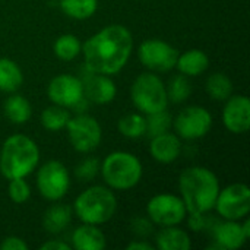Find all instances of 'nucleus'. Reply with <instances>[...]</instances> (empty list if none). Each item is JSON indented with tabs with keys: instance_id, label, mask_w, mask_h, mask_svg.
<instances>
[{
	"instance_id": "473e14b6",
	"label": "nucleus",
	"mask_w": 250,
	"mask_h": 250,
	"mask_svg": "<svg viewBox=\"0 0 250 250\" xmlns=\"http://www.w3.org/2000/svg\"><path fill=\"white\" fill-rule=\"evenodd\" d=\"M152 226H154V223L151 220L136 217V218L132 220L130 230H132V233L135 236H138L139 239H144V237H148L152 233Z\"/></svg>"
},
{
	"instance_id": "2f4dec72",
	"label": "nucleus",
	"mask_w": 250,
	"mask_h": 250,
	"mask_svg": "<svg viewBox=\"0 0 250 250\" xmlns=\"http://www.w3.org/2000/svg\"><path fill=\"white\" fill-rule=\"evenodd\" d=\"M98 171H100V161L94 157H88L78 164L75 170V176L81 182H91L97 177Z\"/></svg>"
},
{
	"instance_id": "423d86ee",
	"label": "nucleus",
	"mask_w": 250,
	"mask_h": 250,
	"mask_svg": "<svg viewBox=\"0 0 250 250\" xmlns=\"http://www.w3.org/2000/svg\"><path fill=\"white\" fill-rule=\"evenodd\" d=\"M130 98L133 105L142 114H152L163 111L168 105V95L164 82L152 72L141 73L130 88Z\"/></svg>"
},
{
	"instance_id": "f3484780",
	"label": "nucleus",
	"mask_w": 250,
	"mask_h": 250,
	"mask_svg": "<svg viewBox=\"0 0 250 250\" xmlns=\"http://www.w3.org/2000/svg\"><path fill=\"white\" fill-rule=\"evenodd\" d=\"M72 243L78 250H103L105 248V236L97 226L83 223L73 231Z\"/></svg>"
},
{
	"instance_id": "bb28decb",
	"label": "nucleus",
	"mask_w": 250,
	"mask_h": 250,
	"mask_svg": "<svg viewBox=\"0 0 250 250\" xmlns=\"http://www.w3.org/2000/svg\"><path fill=\"white\" fill-rule=\"evenodd\" d=\"M69 119H70L69 111L64 107L56 104L44 108L41 113V125L44 126V129L50 132H59L63 127H66Z\"/></svg>"
},
{
	"instance_id": "9d476101",
	"label": "nucleus",
	"mask_w": 250,
	"mask_h": 250,
	"mask_svg": "<svg viewBox=\"0 0 250 250\" xmlns=\"http://www.w3.org/2000/svg\"><path fill=\"white\" fill-rule=\"evenodd\" d=\"M179 54L180 53L177 48L158 38L145 40L138 48V57L141 63L149 70L160 73L174 69Z\"/></svg>"
},
{
	"instance_id": "6ab92c4d",
	"label": "nucleus",
	"mask_w": 250,
	"mask_h": 250,
	"mask_svg": "<svg viewBox=\"0 0 250 250\" xmlns=\"http://www.w3.org/2000/svg\"><path fill=\"white\" fill-rule=\"evenodd\" d=\"M155 243L161 250H189L192 246L188 233L176 226L161 227L155 236Z\"/></svg>"
},
{
	"instance_id": "9b49d317",
	"label": "nucleus",
	"mask_w": 250,
	"mask_h": 250,
	"mask_svg": "<svg viewBox=\"0 0 250 250\" xmlns=\"http://www.w3.org/2000/svg\"><path fill=\"white\" fill-rule=\"evenodd\" d=\"M214 208L226 220L245 218L250 211V189L245 183H233L223 190L220 189Z\"/></svg>"
},
{
	"instance_id": "412c9836",
	"label": "nucleus",
	"mask_w": 250,
	"mask_h": 250,
	"mask_svg": "<svg viewBox=\"0 0 250 250\" xmlns=\"http://www.w3.org/2000/svg\"><path fill=\"white\" fill-rule=\"evenodd\" d=\"M70 221H72V208L69 205L56 204L45 211L42 217V227L50 234H59L67 229Z\"/></svg>"
},
{
	"instance_id": "cd10ccee",
	"label": "nucleus",
	"mask_w": 250,
	"mask_h": 250,
	"mask_svg": "<svg viewBox=\"0 0 250 250\" xmlns=\"http://www.w3.org/2000/svg\"><path fill=\"white\" fill-rule=\"evenodd\" d=\"M53 48H54V54L57 56V59L63 62H70L75 57H78V54L82 50V44L76 35L63 34L54 41Z\"/></svg>"
},
{
	"instance_id": "6e6552de",
	"label": "nucleus",
	"mask_w": 250,
	"mask_h": 250,
	"mask_svg": "<svg viewBox=\"0 0 250 250\" xmlns=\"http://www.w3.org/2000/svg\"><path fill=\"white\" fill-rule=\"evenodd\" d=\"M37 188L47 201H60L70 188V176L66 166L56 160L42 164L37 173Z\"/></svg>"
},
{
	"instance_id": "0eeeda50",
	"label": "nucleus",
	"mask_w": 250,
	"mask_h": 250,
	"mask_svg": "<svg viewBox=\"0 0 250 250\" xmlns=\"http://www.w3.org/2000/svg\"><path fill=\"white\" fill-rule=\"evenodd\" d=\"M66 129L70 145L78 152H91L97 149L101 144L103 130L100 123L92 116L81 113L75 117H70Z\"/></svg>"
},
{
	"instance_id": "5701e85b",
	"label": "nucleus",
	"mask_w": 250,
	"mask_h": 250,
	"mask_svg": "<svg viewBox=\"0 0 250 250\" xmlns=\"http://www.w3.org/2000/svg\"><path fill=\"white\" fill-rule=\"evenodd\" d=\"M23 82L21 67L10 59H0V91L15 92Z\"/></svg>"
},
{
	"instance_id": "4468645a",
	"label": "nucleus",
	"mask_w": 250,
	"mask_h": 250,
	"mask_svg": "<svg viewBox=\"0 0 250 250\" xmlns=\"http://www.w3.org/2000/svg\"><path fill=\"white\" fill-rule=\"evenodd\" d=\"M223 123L231 133L242 135L250 127V100L246 95H230L223 110Z\"/></svg>"
},
{
	"instance_id": "c9c22d12",
	"label": "nucleus",
	"mask_w": 250,
	"mask_h": 250,
	"mask_svg": "<svg viewBox=\"0 0 250 250\" xmlns=\"http://www.w3.org/2000/svg\"><path fill=\"white\" fill-rule=\"evenodd\" d=\"M72 249V246L70 245H67L66 242H63V240H59V239H56V240H48V242H45L44 245H41V250H70Z\"/></svg>"
},
{
	"instance_id": "f704fd0d",
	"label": "nucleus",
	"mask_w": 250,
	"mask_h": 250,
	"mask_svg": "<svg viewBox=\"0 0 250 250\" xmlns=\"http://www.w3.org/2000/svg\"><path fill=\"white\" fill-rule=\"evenodd\" d=\"M189 227L193 231H201L205 229L204 214H189Z\"/></svg>"
},
{
	"instance_id": "aec40b11",
	"label": "nucleus",
	"mask_w": 250,
	"mask_h": 250,
	"mask_svg": "<svg viewBox=\"0 0 250 250\" xmlns=\"http://www.w3.org/2000/svg\"><path fill=\"white\" fill-rule=\"evenodd\" d=\"M208 66H209L208 56L198 48L188 50L183 54H179L176 62V67L179 69V72L186 76H199L208 69Z\"/></svg>"
},
{
	"instance_id": "f8f14e48",
	"label": "nucleus",
	"mask_w": 250,
	"mask_h": 250,
	"mask_svg": "<svg viewBox=\"0 0 250 250\" xmlns=\"http://www.w3.org/2000/svg\"><path fill=\"white\" fill-rule=\"evenodd\" d=\"M179 138L195 141L204 138L212 127L211 113L201 105H189L183 108L171 123Z\"/></svg>"
},
{
	"instance_id": "7c9ffc66",
	"label": "nucleus",
	"mask_w": 250,
	"mask_h": 250,
	"mask_svg": "<svg viewBox=\"0 0 250 250\" xmlns=\"http://www.w3.org/2000/svg\"><path fill=\"white\" fill-rule=\"evenodd\" d=\"M9 198L15 204H25L29 196H31V188L25 177H18V179H10L9 180Z\"/></svg>"
},
{
	"instance_id": "f03ea898",
	"label": "nucleus",
	"mask_w": 250,
	"mask_h": 250,
	"mask_svg": "<svg viewBox=\"0 0 250 250\" xmlns=\"http://www.w3.org/2000/svg\"><path fill=\"white\" fill-rule=\"evenodd\" d=\"M179 188L189 214H205L215 207L220 182L215 173L205 167H189L180 173Z\"/></svg>"
},
{
	"instance_id": "4c0bfd02",
	"label": "nucleus",
	"mask_w": 250,
	"mask_h": 250,
	"mask_svg": "<svg viewBox=\"0 0 250 250\" xmlns=\"http://www.w3.org/2000/svg\"><path fill=\"white\" fill-rule=\"evenodd\" d=\"M242 229H243V233H245V236L249 239V236H250V221L249 220H246V221H245V224H242Z\"/></svg>"
},
{
	"instance_id": "a878e982",
	"label": "nucleus",
	"mask_w": 250,
	"mask_h": 250,
	"mask_svg": "<svg viewBox=\"0 0 250 250\" xmlns=\"http://www.w3.org/2000/svg\"><path fill=\"white\" fill-rule=\"evenodd\" d=\"M207 92L215 101H226L233 94V82L221 72L212 73L207 79Z\"/></svg>"
},
{
	"instance_id": "a211bd4d",
	"label": "nucleus",
	"mask_w": 250,
	"mask_h": 250,
	"mask_svg": "<svg viewBox=\"0 0 250 250\" xmlns=\"http://www.w3.org/2000/svg\"><path fill=\"white\" fill-rule=\"evenodd\" d=\"M215 240H217V245L221 249L236 250L239 249V248H242L246 243L248 237L245 236L240 223L227 220L226 223H221L217 227V230H215Z\"/></svg>"
},
{
	"instance_id": "393cba45",
	"label": "nucleus",
	"mask_w": 250,
	"mask_h": 250,
	"mask_svg": "<svg viewBox=\"0 0 250 250\" xmlns=\"http://www.w3.org/2000/svg\"><path fill=\"white\" fill-rule=\"evenodd\" d=\"M117 129L129 139L142 138L146 133V119L139 113H129L119 119Z\"/></svg>"
},
{
	"instance_id": "72a5a7b5",
	"label": "nucleus",
	"mask_w": 250,
	"mask_h": 250,
	"mask_svg": "<svg viewBox=\"0 0 250 250\" xmlns=\"http://www.w3.org/2000/svg\"><path fill=\"white\" fill-rule=\"evenodd\" d=\"M28 245L21 239V237H6L1 243H0V250H26Z\"/></svg>"
},
{
	"instance_id": "20e7f679",
	"label": "nucleus",
	"mask_w": 250,
	"mask_h": 250,
	"mask_svg": "<svg viewBox=\"0 0 250 250\" xmlns=\"http://www.w3.org/2000/svg\"><path fill=\"white\" fill-rule=\"evenodd\" d=\"M100 171L105 185L114 190H129L135 188L144 174L139 158L126 151L108 154L100 164Z\"/></svg>"
},
{
	"instance_id": "e433bc0d",
	"label": "nucleus",
	"mask_w": 250,
	"mask_h": 250,
	"mask_svg": "<svg viewBox=\"0 0 250 250\" xmlns=\"http://www.w3.org/2000/svg\"><path fill=\"white\" fill-rule=\"evenodd\" d=\"M126 250H154V246L145 239H136L126 246Z\"/></svg>"
},
{
	"instance_id": "c756f323",
	"label": "nucleus",
	"mask_w": 250,
	"mask_h": 250,
	"mask_svg": "<svg viewBox=\"0 0 250 250\" xmlns=\"http://www.w3.org/2000/svg\"><path fill=\"white\" fill-rule=\"evenodd\" d=\"M146 116H148L146 117V133L151 138L170 130L173 119L166 110L157 111V113H152V114H146Z\"/></svg>"
},
{
	"instance_id": "1a4fd4ad",
	"label": "nucleus",
	"mask_w": 250,
	"mask_h": 250,
	"mask_svg": "<svg viewBox=\"0 0 250 250\" xmlns=\"http://www.w3.org/2000/svg\"><path fill=\"white\" fill-rule=\"evenodd\" d=\"M149 220L160 226H179L188 215L186 205L180 196L171 193H158L152 196L146 205Z\"/></svg>"
},
{
	"instance_id": "4be33fe9",
	"label": "nucleus",
	"mask_w": 250,
	"mask_h": 250,
	"mask_svg": "<svg viewBox=\"0 0 250 250\" xmlns=\"http://www.w3.org/2000/svg\"><path fill=\"white\" fill-rule=\"evenodd\" d=\"M3 111H4V116L9 119V122H12L15 125H22V123L28 122L32 114L29 101L25 97L18 95V94L10 95L4 101Z\"/></svg>"
},
{
	"instance_id": "39448f33",
	"label": "nucleus",
	"mask_w": 250,
	"mask_h": 250,
	"mask_svg": "<svg viewBox=\"0 0 250 250\" xmlns=\"http://www.w3.org/2000/svg\"><path fill=\"white\" fill-rule=\"evenodd\" d=\"M75 214L85 224L100 226L110 221L117 209V199L105 186H91L78 195Z\"/></svg>"
},
{
	"instance_id": "b1692460",
	"label": "nucleus",
	"mask_w": 250,
	"mask_h": 250,
	"mask_svg": "<svg viewBox=\"0 0 250 250\" xmlns=\"http://www.w3.org/2000/svg\"><path fill=\"white\" fill-rule=\"evenodd\" d=\"M59 4L64 15L76 21L91 18L98 9V0H60Z\"/></svg>"
},
{
	"instance_id": "2eb2a0df",
	"label": "nucleus",
	"mask_w": 250,
	"mask_h": 250,
	"mask_svg": "<svg viewBox=\"0 0 250 250\" xmlns=\"http://www.w3.org/2000/svg\"><path fill=\"white\" fill-rule=\"evenodd\" d=\"M81 81L83 85V97L89 103L103 105V104L111 103L116 98L117 88L108 75L89 72V75Z\"/></svg>"
},
{
	"instance_id": "c85d7f7f",
	"label": "nucleus",
	"mask_w": 250,
	"mask_h": 250,
	"mask_svg": "<svg viewBox=\"0 0 250 250\" xmlns=\"http://www.w3.org/2000/svg\"><path fill=\"white\" fill-rule=\"evenodd\" d=\"M166 89H167L168 100H171L173 103H183L192 94V85L188 76L183 73L174 75L168 82V88L166 86Z\"/></svg>"
},
{
	"instance_id": "ddd939ff",
	"label": "nucleus",
	"mask_w": 250,
	"mask_h": 250,
	"mask_svg": "<svg viewBox=\"0 0 250 250\" xmlns=\"http://www.w3.org/2000/svg\"><path fill=\"white\" fill-rule=\"evenodd\" d=\"M47 95L53 104L72 108L79 100L83 98L82 81L69 73L57 75L50 81L47 86Z\"/></svg>"
},
{
	"instance_id": "dca6fc26",
	"label": "nucleus",
	"mask_w": 250,
	"mask_h": 250,
	"mask_svg": "<svg viewBox=\"0 0 250 250\" xmlns=\"http://www.w3.org/2000/svg\"><path fill=\"white\" fill-rule=\"evenodd\" d=\"M149 152L155 161L161 164H170L180 157L182 152L180 138L170 132H164L161 135L152 136L149 144Z\"/></svg>"
},
{
	"instance_id": "f257e3e1",
	"label": "nucleus",
	"mask_w": 250,
	"mask_h": 250,
	"mask_svg": "<svg viewBox=\"0 0 250 250\" xmlns=\"http://www.w3.org/2000/svg\"><path fill=\"white\" fill-rule=\"evenodd\" d=\"M133 50L132 32L119 23L107 25L82 44L88 72L116 75L127 63Z\"/></svg>"
},
{
	"instance_id": "7ed1b4c3",
	"label": "nucleus",
	"mask_w": 250,
	"mask_h": 250,
	"mask_svg": "<svg viewBox=\"0 0 250 250\" xmlns=\"http://www.w3.org/2000/svg\"><path fill=\"white\" fill-rule=\"evenodd\" d=\"M40 163L38 145L26 135L9 136L0 151V173L4 179L26 177Z\"/></svg>"
}]
</instances>
